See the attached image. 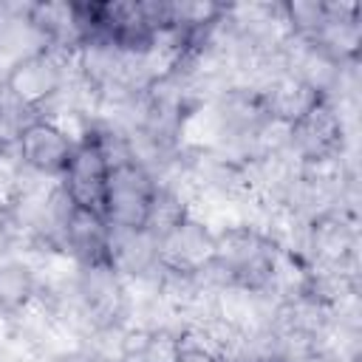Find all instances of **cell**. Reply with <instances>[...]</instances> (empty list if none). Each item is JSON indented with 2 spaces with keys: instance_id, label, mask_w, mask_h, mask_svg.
Masks as SVG:
<instances>
[{
  "instance_id": "30bf717a",
  "label": "cell",
  "mask_w": 362,
  "mask_h": 362,
  "mask_svg": "<svg viewBox=\"0 0 362 362\" xmlns=\"http://www.w3.org/2000/svg\"><path fill=\"white\" fill-rule=\"evenodd\" d=\"M178 362H221L206 345H201L198 339H192L189 334L181 331V354H178Z\"/></svg>"
},
{
  "instance_id": "5b68a950",
  "label": "cell",
  "mask_w": 362,
  "mask_h": 362,
  "mask_svg": "<svg viewBox=\"0 0 362 362\" xmlns=\"http://www.w3.org/2000/svg\"><path fill=\"white\" fill-rule=\"evenodd\" d=\"M74 144H76V139L45 116L25 119L11 141L14 156L23 170L42 175V178H54V181H59V175L74 153Z\"/></svg>"
},
{
  "instance_id": "6da1fadb",
  "label": "cell",
  "mask_w": 362,
  "mask_h": 362,
  "mask_svg": "<svg viewBox=\"0 0 362 362\" xmlns=\"http://www.w3.org/2000/svg\"><path fill=\"white\" fill-rule=\"evenodd\" d=\"M76 54H65L57 48H40L23 59H17L3 76V88L6 93L31 116L42 113L45 107H51L59 93L68 88V82L76 76V65H74Z\"/></svg>"
},
{
  "instance_id": "52a82bcc",
  "label": "cell",
  "mask_w": 362,
  "mask_h": 362,
  "mask_svg": "<svg viewBox=\"0 0 362 362\" xmlns=\"http://www.w3.org/2000/svg\"><path fill=\"white\" fill-rule=\"evenodd\" d=\"M107 260L122 280H153L158 277V235L144 229L110 226Z\"/></svg>"
},
{
  "instance_id": "ba28073f",
  "label": "cell",
  "mask_w": 362,
  "mask_h": 362,
  "mask_svg": "<svg viewBox=\"0 0 362 362\" xmlns=\"http://www.w3.org/2000/svg\"><path fill=\"white\" fill-rule=\"evenodd\" d=\"M107 246H110V223L96 212L71 206L59 235V249L71 255L79 266H96V263H110Z\"/></svg>"
},
{
  "instance_id": "7a4b0ae2",
  "label": "cell",
  "mask_w": 362,
  "mask_h": 362,
  "mask_svg": "<svg viewBox=\"0 0 362 362\" xmlns=\"http://www.w3.org/2000/svg\"><path fill=\"white\" fill-rule=\"evenodd\" d=\"M107 189H105V221L116 229H144L158 195V175L141 164L133 150L107 158Z\"/></svg>"
},
{
  "instance_id": "3957f363",
  "label": "cell",
  "mask_w": 362,
  "mask_h": 362,
  "mask_svg": "<svg viewBox=\"0 0 362 362\" xmlns=\"http://www.w3.org/2000/svg\"><path fill=\"white\" fill-rule=\"evenodd\" d=\"M107 153L102 144V136L93 124L82 133V139L74 144V153L59 175V189L68 195V201L79 209L96 212L105 218V189H107Z\"/></svg>"
},
{
  "instance_id": "9c48e42d",
  "label": "cell",
  "mask_w": 362,
  "mask_h": 362,
  "mask_svg": "<svg viewBox=\"0 0 362 362\" xmlns=\"http://www.w3.org/2000/svg\"><path fill=\"white\" fill-rule=\"evenodd\" d=\"M37 300V280L31 266L23 257L0 260V314L17 317Z\"/></svg>"
},
{
  "instance_id": "277c9868",
  "label": "cell",
  "mask_w": 362,
  "mask_h": 362,
  "mask_svg": "<svg viewBox=\"0 0 362 362\" xmlns=\"http://www.w3.org/2000/svg\"><path fill=\"white\" fill-rule=\"evenodd\" d=\"M71 297L90 331L127 322V288L110 263L79 266Z\"/></svg>"
},
{
  "instance_id": "8992f818",
  "label": "cell",
  "mask_w": 362,
  "mask_h": 362,
  "mask_svg": "<svg viewBox=\"0 0 362 362\" xmlns=\"http://www.w3.org/2000/svg\"><path fill=\"white\" fill-rule=\"evenodd\" d=\"M215 257V229L187 212L158 235V269L175 274H195Z\"/></svg>"
}]
</instances>
